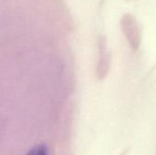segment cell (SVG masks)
<instances>
[{"mask_svg": "<svg viewBox=\"0 0 156 155\" xmlns=\"http://www.w3.org/2000/svg\"><path fill=\"white\" fill-rule=\"evenodd\" d=\"M26 155H48V151L45 144H38L31 148Z\"/></svg>", "mask_w": 156, "mask_h": 155, "instance_id": "cell-1", "label": "cell"}]
</instances>
